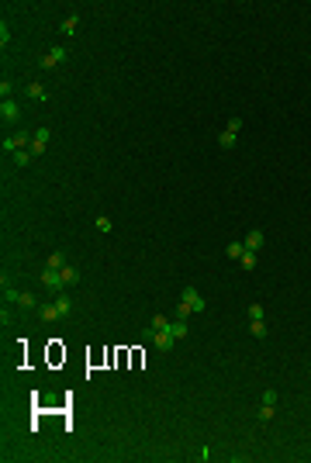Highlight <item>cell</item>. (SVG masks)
Segmentation results:
<instances>
[{
  "mask_svg": "<svg viewBox=\"0 0 311 463\" xmlns=\"http://www.w3.org/2000/svg\"><path fill=\"white\" fill-rule=\"evenodd\" d=\"M66 56H70V52H66V45H52V49L42 56V70H56V66H63V63H66Z\"/></svg>",
  "mask_w": 311,
  "mask_h": 463,
  "instance_id": "cell-1",
  "label": "cell"
},
{
  "mask_svg": "<svg viewBox=\"0 0 311 463\" xmlns=\"http://www.w3.org/2000/svg\"><path fill=\"white\" fill-rule=\"evenodd\" d=\"M169 332H173V339H187V332H190V328H187V321L173 318V321H169Z\"/></svg>",
  "mask_w": 311,
  "mask_h": 463,
  "instance_id": "cell-12",
  "label": "cell"
},
{
  "mask_svg": "<svg viewBox=\"0 0 311 463\" xmlns=\"http://www.w3.org/2000/svg\"><path fill=\"white\" fill-rule=\"evenodd\" d=\"M245 314H249V321H263V318H266V311H263V305H259V301H256V305H249V311H245Z\"/></svg>",
  "mask_w": 311,
  "mask_h": 463,
  "instance_id": "cell-17",
  "label": "cell"
},
{
  "mask_svg": "<svg viewBox=\"0 0 311 463\" xmlns=\"http://www.w3.org/2000/svg\"><path fill=\"white\" fill-rule=\"evenodd\" d=\"M190 314H194V311H190V305H187V301H180V305H176V314H173V318H180V321H187Z\"/></svg>",
  "mask_w": 311,
  "mask_h": 463,
  "instance_id": "cell-22",
  "label": "cell"
},
{
  "mask_svg": "<svg viewBox=\"0 0 311 463\" xmlns=\"http://www.w3.org/2000/svg\"><path fill=\"white\" fill-rule=\"evenodd\" d=\"M263 242H266V235H263L259 229L245 235V249H252V252H259V249H263Z\"/></svg>",
  "mask_w": 311,
  "mask_h": 463,
  "instance_id": "cell-6",
  "label": "cell"
},
{
  "mask_svg": "<svg viewBox=\"0 0 311 463\" xmlns=\"http://www.w3.org/2000/svg\"><path fill=\"white\" fill-rule=\"evenodd\" d=\"M28 97H31V100H45L49 93H45V86H42V83H31V86H28Z\"/></svg>",
  "mask_w": 311,
  "mask_h": 463,
  "instance_id": "cell-18",
  "label": "cell"
},
{
  "mask_svg": "<svg viewBox=\"0 0 311 463\" xmlns=\"http://www.w3.org/2000/svg\"><path fill=\"white\" fill-rule=\"evenodd\" d=\"M38 314H42L45 321H56V318H63V314H59V308H56V301H52V305H38Z\"/></svg>",
  "mask_w": 311,
  "mask_h": 463,
  "instance_id": "cell-10",
  "label": "cell"
},
{
  "mask_svg": "<svg viewBox=\"0 0 311 463\" xmlns=\"http://www.w3.org/2000/svg\"><path fill=\"white\" fill-rule=\"evenodd\" d=\"M238 263H242V270H245V273H252V270H256V252H252V249H245V252L238 256Z\"/></svg>",
  "mask_w": 311,
  "mask_h": 463,
  "instance_id": "cell-11",
  "label": "cell"
},
{
  "mask_svg": "<svg viewBox=\"0 0 311 463\" xmlns=\"http://www.w3.org/2000/svg\"><path fill=\"white\" fill-rule=\"evenodd\" d=\"M63 284H66V287H77V284H79V270L73 266V263L63 266Z\"/></svg>",
  "mask_w": 311,
  "mask_h": 463,
  "instance_id": "cell-7",
  "label": "cell"
},
{
  "mask_svg": "<svg viewBox=\"0 0 311 463\" xmlns=\"http://www.w3.org/2000/svg\"><path fill=\"white\" fill-rule=\"evenodd\" d=\"M0 93H3V100L10 97V79H0Z\"/></svg>",
  "mask_w": 311,
  "mask_h": 463,
  "instance_id": "cell-28",
  "label": "cell"
},
{
  "mask_svg": "<svg viewBox=\"0 0 311 463\" xmlns=\"http://www.w3.org/2000/svg\"><path fill=\"white\" fill-rule=\"evenodd\" d=\"M225 132H235V135H238V132H242V118H232V121H229V128H225Z\"/></svg>",
  "mask_w": 311,
  "mask_h": 463,
  "instance_id": "cell-26",
  "label": "cell"
},
{
  "mask_svg": "<svg viewBox=\"0 0 311 463\" xmlns=\"http://www.w3.org/2000/svg\"><path fill=\"white\" fill-rule=\"evenodd\" d=\"M149 325H153V328H169V318H166V314H153Z\"/></svg>",
  "mask_w": 311,
  "mask_h": 463,
  "instance_id": "cell-23",
  "label": "cell"
},
{
  "mask_svg": "<svg viewBox=\"0 0 311 463\" xmlns=\"http://www.w3.org/2000/svg\"><path fill=\"white\" fill-rule=\"evenodd\" d=\"M97 232H111V218H97Z\"/></svg>",
  "mask_w": 311,
  "mask_h": 463,
  "instance_id": "cell-27",
  "label": "cell"
},
{
  "mask_svg": "<svg viewBox=\"0 0 311 463\" xmlns=\"http://www.w3.org/2000/svg\"><path fill=\"white\" fill-rule=\"evenodd\" d=\"M42 284L49 287V291H63L66 284H63V270H42Z\"/></svg>",
  "mask_w": 311,
  "mask_h": 463,
  "instance_id": "cell-4",
  "label": "cell"
},
{
  "mask_svg": "<svg viewBox=\"0 0 311 463\" xmlns=\"http://www.w3.org/2000/svg\"><path fill=\"white\" fill-rule=\"evenodd\" d=\"M235 142H238L235 132H222V135H218V146H222V149H235Z\"/></svg>",
  "mask_w": 311,
  "mask_h": 463,
  "instance_id": "cell-14",
  "label": "cell"
},
{
  "mask_svg": "<svg viewBox=\"0 0 311 463\" xmlns=\"http://www.w3.org/2000/svg\"><path fill=\"white\" fill-rule=\"evenodd\" d=\"M56 308H59L63 318H66V314H73V298H70V294H59V298H56Z\"/></svg>",
  "mask_w": 311,
  "mask_h": 463,
  "instance_id": "cell-9",
  "label": "cell"
},
{
  "mask_svg": "<svg viewBox=\"0 0 311 463\" xmlns=\"http://www.w3.org/2000/svg\"><path fill=\"white\" fill-rule=\"evenodd\" d=\"M225 252H229V259H238V256L245 252V242H229V249H225Z\"/></svg>",
  "mask_w": 311,
  "mask_h": 463,
  "instance_id": "cell-20",
  "label": "cell"
},
{
  "mask_svg": "<svg viewBox=\"0 0 311 463\" xmlns=\"http://www.w3.org/2000/svg\"><path fill=\"white\" fill-rule=\"evenodd\" d=\"M7 42H10V31H7V21H3V24H0V45L7 49Z\"/></svg>",
  "mask_w": 311,
  "mask_h": 463,
  "instance_id": "cell-25",
  "label": "cell"
},
{
  "mask_svg": "<svg viewBox=\"0 0 311 463\" xmlns=\"http://www.w3.org/2000/svg\"><path fill=\"white\" fill-rule=\"evenodd\" d=\"M66 266V259H63V252H52L49 259H45V270H63Z\"/></svg>",
  "mask_w": 311,
  "mask_h": 463,
  "instance_id": "cell-16",
  "label": "cell"
},
{
  "mask_svg": "<svg viewBox=\"0 0 311 463\" xmlns=\"http://www.w3.org/2000/svg\"><path fill=\"white\" fill-rule=\"evenodd\" d=\"M77 28H79V14H70V17L63 21V35H66V38H73V35H77Z\"/></svg>",
  "mask_w": 311,
  "mask_h": 463,
  "instance_id": "cell-8",
  "label": "cell"
},
{
  "mask_svg": "<svg viewBox=\"0 0 311 463\" xmlns=\"http://www.w3.org/2000/svg\"><path fill=\"white\" fill-rule=\"evenodd\" d=\"M31 159H35V155L28 153V149H17V153H14V166H17V169H24Z\"/></svg>",
  "mask_w": 311,
  "mask_h": 463,
  "instance_id": "cell-15",
  "label": "cell"
},
{
  "mask_svg": "<svg viewBox=\"0 0 311 463\" xmlns=\"http://www.w3.org/2000/svg\"><path fill=\"white\" fill-rule=\"evenodd\" d=\"M263 404H277V390H273V387L263 390Z\"/></svg>",
  "mask_w": 311,
  "mask_h": 463,
  "instance_id": "cell-24",
  "label": "cell"
},
{
  "mask_svg": "<svg viewBox=\"0 0 311 463\" xmlns=\"http://www.w3.org/2000/svg\"><path fill=\"white\" fill-rule=\"evenodd\" d=\"M249 332H252V339H266V335H270L266 321H249Z\"/></svg>",
  "mask_w": 311,
  "mask_h": 463,
  "instance_id": "cell-13",
  "label": "cell"
},
{
  "mask_svg": "<svg viewBox=\"0 0 311 463\" xmlns=\"http://www.w3.org/2000/svg\"><path fill=\"white\" fill-rule=\"evenodd\" d=\"M49 139H52V132H49V128H38L35 139H31V146H28V153L35 155V159L45 155V153H49Z\"/></svg>",
  "mask_w": 311,
  "mask_h": 463,
  "instance_id": "cell-2",
  "label": "cell"
},
{
  "mask_svg": "<svg viewBox=\"0 0 311 463\" xmlns=\"http://www.w3.org/2000/svg\"><path fill=\"white\" fill-rule=\"evenodd\" d=\"M0 118H3V121H17V118H21L17 100H10V97H7V100H0Z\"/></svg>",
  "mask_w": 311,
  "mask_h": 463,
  "instance_id": "cell-5",
  "label": "cell"
},
{
  "mask_svg": "<svg viewBox=\"0 0 311 463\" xmlns=\"http://www.w3.org/2000/svg\"><path fill=\"white\" fill-rule=\"evenodd\" d=\"M273 415H277V404H263L256 418H259V422H273Z\"/></svg>",
  "mask_w": 311,
  "mask_h": 463,
  "instance_id": "cell-19",
  "label": "cell"
},
{
  "mask_svg": "<svg viewBox=\"0 0 311 463\" xmlns=\"http://www.w3.org/2000/svg\"><path fill=\"white\" fill-rule=\"evenodd\" d=\"M180 301H187V305H190V311H194V314H201V311L208 308V301H204V298L197 294V287H183V298H180Z\"/></svg>",
  "mask_w": 311,
  "mask_h": 463,
  "instance_id": "cell-3",
  "label": "cell"
},
{
  "mask_svg": "<svg viewBox=\"0 0 311 463\" xmlns=\"http://www.w3.org/2000/svg\"><path fill=\"white\" fill-rule=\"evenodd\" d=\"M17 308L31 311V308H35V294H21V298H17Z\"/></svg>",
  "mask_w": 311,
  "mask_h": 463,
  "instance_id": "cell-21",
  "label": "cell"
}]
</instances>
